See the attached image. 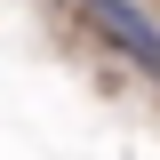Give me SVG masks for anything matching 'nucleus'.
Masks as SVG:
<instances>
[{"mask_svg": "<svg viewBox=\"0 0 160 160\" xmlns=\"http://www.w3.org/2000/svg\"><path fill=\"white\" fill-rule=\"evenodd\" d=\"M80 8L96 16V32L112 40V48H120V56H128V64H144V72L160 80V24L144 16L136 0H80Z\"/></svg>", "mask_w": 160, "mask_h": 160, "instance_id": "1", "label": "nucleus"}]
</instances>
